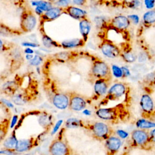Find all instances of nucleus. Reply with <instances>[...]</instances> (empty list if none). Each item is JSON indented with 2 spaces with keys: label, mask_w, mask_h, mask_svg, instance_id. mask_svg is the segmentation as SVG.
<instances>
[{
  "label": "nucleus",
  "mask_w": 155,
  "mask_h": 155,
  "mask_svg": "<svg viewBox=\"0 0 155 155\" xmlns=\"http://www.w3.org/2000/svg\"><path fill=\"white\" fill-rule=\"evenodd\" d=\"M90 76L96 81L98 79L111 80L112 78L111 70L109 65L99 59L94 61L90 70Z\"/></svg>",
  "instance_id": "1"
},
{
  "label": "nucleus",
  "mask_w": 155,
  "mask_h": 155,
  "mask_svg": "<svg viewBox=\"0 0 155 155\" xmlns=\"http://www.w3.org/2000/svg\"><path fill=\"white\" fill-rule=\"evenodd\" d=\"M91 133L92 136L99 140H106L111 136L113 130L107 124L102 122H96L88 124L86 127Z\"/></svg>",
  "instance_id": "2"
},
{
  "label": "nucleus",
  "mask_w": 155,
  "mask_h": 155,
  "mask_svg": "<svg viewBox=\"0 0 155 155\" xmlns=\"http://www.w3.org/2000/svg\"><path fill=\"white\" fill-rule=\"evenodd\" d=\"M51 155H70V148L67 143L61 138L53 140L49 147Z\"/></svg>",
  "instance_id": "3"
},
{
  "label": "nucleus",
  "mask_w": 155,
  "mask_h": 155,
  "mask_svg": "<svg viewBox=\"0 0 155 155\" xmlns=\"http://www.w3.org/2000/svg\"><path fill=\"white\" fill-rule=\"evenodd\" d=\"M37 20L35 15L31 11L23 13L21 19V29L25 33L30 32L36 27Z\"/></svg>",
  "instance_id": "4"
},
{
  "label": "nucleus",
  "mask_w": 155,
  "mask_h": 155,
  "mask_svg": "<svg viewBox=\"0 0 155 155\" xmlns=\"http://www.w3.org/2000/svg\"><path fill=\"white\" fill-rule=\"evenodd\" d=\"M120 108L119 105L109 108H101L96 111V114L103 120L114 121L118 119Z\"/></svg>",
  "instance_id": "5"
},
{
  "label": "nucleus",
  "mask_w": 155,
  "mask_h": 155,
  "mask_svg": "<svg viewBox=\"0 0 155 155\" xmlns=\"http://www.w3.org/2000/svg\"><path fill=\"white\" fill-rule=\"evenodd\" d=\"M100 49L102 54L109 58H115L121 55L119 48L115 44L107 40L101 43Z\"/></svg>",
  "instance_id": "6"
},
{
  "label": "nucleus",
  "mask_w": 155,
  "mask_h": 155,
  "mask_svg": "<svg viewBox=\"0 0 155 155\" xmlns=\"http://www.w3.org/2000/svg\"><path fill=\"white\" fill-rule=\"evenodd\" d=\"M125 91L126 87L124 84L120 82L116 83L108 89L105 99L107 101L118 99L125 93Z\"/></svg>",
  "instance_id": "7"
},
{
  "label": "nucleus",
  "mask_w": 155,
  "mask_h": 155,
  "mask_svg": "<svg viewBox=\"0 0 155 155\" xmlns=\"http://www.w3.org/2000/svg\"><path fill=\"white\" fill-rule=\"evenodd\" d=\"M130 24L128 17L124 15H117L114 17L110 22L109 26L120 32L126 30Z\"/></svg>",
  "instance_id": "8"
},
{
  "label": "nucleus",
  "mask_w": 155,
  "mask_h": 155,
  "mask_svg": "<svg viewBox=\"0 0 155 155\" xmlns=\"http://www.w3.org/2000/svg\"><path fill=\"white\" fill-rule=\"evenodd\" d=\"M69 97L70 102L68 107L71 110L80 111L85 108L87 102L85 99L80 94L72 93L70 94Z\"/></svg>",
  "instance_id": "9"
},
{
  "label": "nucleus",
  "mask_w": 155,
  "mask_h": 155,
  "mask_svg": "<svg viewBox=\"0 0 155 155\" xmlns=\"http://www.w3.org/2000/svg\"><path fill=\"white\" fill-rule=\"evenodd\" d=\"M37 142L38 141L36 137H30L28 139L18 140L15 150L17 153L27 151L36 145Z\"/></svg>",
  "instance_id": "10"
},
{
  "label": "nucleus",
  "mask_w": 155,
  "mask_h": 155,
  "mask_svg": "<svg viewBox=\"0 0 155 155\" xmlns=\"http://www.w3.org/2000/svg\"><path fill=\"white\" fill-rule=\"evenodd\" d=\"M64 13V8L58 6L53 7L45 12L44 14L40 16V18L43 22H50L58 18Z\"/></svg>",
  "instance_id": "11"
},
{
  "label": "nucleus",
  "mask_w": 155,
  "mask_h": 155,
  "mask_svg": "<svg viewBox=\"0 0 155 155\" xmlns=\"http://www.w3.org/2000/svg\"><path fill=\"white\" fill-rule=\"evenodd\" d=\"M121 145L122 142L120 139L114 136L111 135L105 140V147L107 152L110 155L115 154L119 150Z\"/></svg>",
  "instance_id": "12"
},
{
  "label": "nucleus",
  "mask_w": 155,
  "mask_h": 155,
  "mask_svg": "<svg viewBox=\"0 0 155 155\" xmlns=\"http://www.w3.org/2000/svg\"><path fill=\"white\" fill-rule=\"evenodd\" d=\"M70 97L64 93H56L52 98V103L54 107L60 110H64L69 106Z\"/></svg>",
  "instance_id": "13"
},
{
  "label": "nucleus",
  "mask_w": 155,
  "mask_h": 155,
  "mask_svg": "<svg viewBox=\"0 0 155 155\" xmlns=\"http://www.w3.org/2000/svg\"><path fill=\"white\" fill-rule=\"evenodd\" d=\"M64 12L72 18L77 20L81 21L87 18V12L84 10H82L78 7L68 5L64 8Z\"/></svg>",
  "instance_id": "14"
},
{
  "label": "nucleus",
  "mask_w": 155,
  "mask_h": 155,
  "mask_svg": "<svg viewBox=\"0 0 155 155\" xmlns=\"http://www.w3.org/2000/svg\"><path fill=\"white\" fill-rule=\"evenodd\" d=\"M131 138L136 145L143 146L146 145L149 140L148 133L143 130H135L131 133Z\"/></svg>",
  "instance_id": "15"
},
{
  "label": "nucleus",
  "mask_w": 155,
  "mask_h": 155,
  "mask_svg": "<svg viewBox=\"0 0 155 155\" xmlns=\"http://www.w3.org/2000/svg\"><path fill=\"white\" fill-rule=\"evenodd\" d=\"M110 80L98 79L95 81L94 85V91L97 96L101 97L107 94Z\"/></svg>",
  "instance_id": "16"
},
{
  "label": "nucleus",
  "mask_w": 155,
  "mask_h": 155,
  "mask_svg": "<svg viewBox=\"0 0 155 155\" xmlns=\"http://www.w3.org/2000/svg\"><path fill=\"white\" fill-rule=\"evenodd\" d=\"M85 42L83 39L73 38L63 41L61 43V45L64 48L70 49L82 47L85 44Z\"/></svg>",
  "instance_id": "17"
},
{
  "label": "nucleus",
  "mask_w": 155,
  "mask_h": 155,
  "mask_svg": "<svg viewBox=\"0 0 155 155\" xmlns=\"http://www.w3.org/2000/svg\"><path fill=\"white\" fill-rule=\"evenodd\" d=\"M91 22L86 18L80 21L79 22V31L82 36V39L85 42L87 41L88 36L91 31Z\"/></svg>",
  "instance_id": "18"
},
{
  "label": "nucleus",
  "mask_w": 155,
  "mask_h": 155,
  "mask_svg": "<svg viewBox=\"0 0 155 155\" xmlns=\"http://www.w3.org/2000/svg\"><path fill=\"white\" fill-rule=\"evenodd\" d=\"M140 105L142 109L145 112H150L153 108V102L148 94H143L141 97Z\"/></svg>",
  "instance_id": "19"
},
{
  "label": "nucleus",
  "mask_w": 155,
  "mask_h": 155,
  "mask_svg": "<svg viewBox=\"0 0 155 155\" xmlns=\"http://www.w3.org/2000/svg\"><path fill=\"white\" fill-rule=\"evenodd\" d=\"M18 139L16 137L15 133H13L12 134L10 137L5 139L4 141L3 145L5 147V149H9V150H15V147L16 146Z\"/></svg>",
  "instance_id": "20"
},
{
  "label": "nucleus",
  "mask_w": 155,
  "mask_h": 155,
  "mask_svg": "<svg viewBox=\"0 0 155 155\" xmlns=\"http://www.w3.org/2000/svg\"><path fill=\"white\" fill-rule=\"evenodd\" d=\"M65 125L67 128H76L81 127H85L82 120L77 118H68L65 123Z\"/></svg>",
  "instance_id": "21"
},
{
  "label": "nucleus",
  "mask_w": 155,
  "mask_h": 155,
  "mask_svg": "<svg viewBox=\"0 0 155 155\" xmlns=\"http://www.w3.org/2000/svg\"><path fill=\"white\" fill-rule=\"evenodd\" d=\"M31 5L33 6L38 7L44 12L50 9L52 7V4L49 1H46L44 0H36L31 1Z\"/></svg>",
  "instance_id": "22"
},
{
  "label": "nucleus",
  "mask_w": 155,
  "mask_h": 155,
  "mask_svg": "<svg viewBox=\"0 0 155 155\" xmlns=\"http://www.w3.org/2000/svg\"><path fill=\"white\" fill-rule=\"evenodd\" d=\"M39 124L44 128H49L52 124L51 116L48 114H42L38 119Z\"/></svg>",
  "instance_id": "23"
},
{
  "label": "nucleus",
  "mask_w": 155,
  "mask_h": 155,
  "mask_svg": "<svg viewBox=\"0 0 155 155\" xmlns=\"http://www.w3.org/2000/svg\"><path fill=\"white\" fill-rule=\"evenodd\" d=\"M42 42L43 45L48 48L53 47H56V46H61L60 45H58L55 41H54L50 37H49L48 35L45 34H43L42 37Z\"/></svg>",
  "instance_id": "24"
},
{
  "label": "nucleus",
  "mask_w": 155,
  "mask_h": 155,
  "mask_svg": "<svg viewBox=\"0 0 155 155\" xmlns=\"http://www.w3.org/2000/svg\"><path fill=\"white\" fill-rule=\"evenodd\" d=\"M143 21L146 24H151L155 22V10L146 12L143 17Z\"/></svg>",
  "instance_id": "25"
},
{
  "label": "nucleus",
  "mask_w": 155,
  "mask_h": 155,
  "mask_svg": "<svg viewBox=\"0 0 155 155\" xmlns=\"http://www.w3.org/2000/svg\"><path fill=\"white\" fill-rule=\"evenodd\" d=\"M136 126L141 129L155 128V123L145 119H139L136 122Z\"/></svg>",
  "instance_id": "26"
},
{
  "label": "nucleus",
  "mask_w": 155,
  "mask_h": 155,
  "mask_svg": "<svg viewBox=\"0 0 155 155\" xmlns=\"http://www.w3.org/2000/svg\"><path fill=\"white\" fill-rule=\"evenodd\" d=\"M123 59L127 62H133L136 60V56L130 51H126L121 54Z\"/></svg>",
  "instance_id": "27"
},
{
  "label": "nucleus",
  "mask_w": 155,
  "mask_h": 155,
  "mask_svg": "<svg viewBox=\"0 0 155 155\" xmlns=\"http://www.w3.org/2000/svg\"><path fill=\"white\" fill-rule=\"evenodd\" d=\"M124 5L129 8H136L140 5L139 0H123Z\"/></svg>",
  "instance_id": "28"
},
{
  "label": "nucleus",
  "mask_w": 155,
  "mask_h": 155,
  "mask_svg": "<svg viewBox=\"0 0 155 155\" xmlns=\"http://www.w3.org/2000/svg\"><path fill=\"white\" fill-rule=\"evenodd\" d=\"M111 71H112L113 74L116 78H122V76H124L122 68L119 67V66H117L116 65H112Z\"/></svg>",
  "instance_id": "29"
},
{
  "label": "nucleus",
  "mask_w": 155,
  "mask_h": 155,
  "mask_svg": "<svg viewBox=\"0 0 155 155\" xmlns=\"http://www.w3.org/2000/svg\"><path fill=\"white\" fill-rule=\"evenodd\" d=\"M42 62V58L38 54H36L34 56L33 58L29 61V63L30 65L33 66H38L41 64Z\"/></svg>",
  "instance_id": "30"
},
{
  "label": "nucleus",
  "mask_w": 155,
  "mask_h": 155,
  "mask_svg": "<svg viewBox=\"0 0 155 155\" xmlns=\"http://www.w3.org/2000/svg\"><path fill=\"white\" fill-rule=\"evenodd\" d=\"M58 59L61 61H66L69 58V53L68 52H61L58 53L56 55Z\"/></svg>",
  "instance_id": "31"
},
{
  "label": "nucleus",
  "mask_w": 155,
  "mask_h": 155,
  "mask_svg": "<svg viewBox=\"0 0 155 155\" xmlns=\"http://www.w3.org/2000/svg\"><path fill=\"white\" fill-rule=\"evenodd\" d=\"M70 1L71 0H58L56 2V4L57 6L64 8L69 5Z\"/></svg>",
  "instance_id": "32"
},
{
  "label": "nucleus",
  "mask_w": 155,
  "mask_h": 155,
  "mask_svg": "<svg viewBox=\"0 0 155 155\" xmlns=\"http://www.w3.org/2000/svg\"><path fill=\"white\" fill-rule=\"evenodd\" d=\"M22 45L26 47H33L36 48L39 46V45L35 42H22Z\"/></svg>",
  "instance_id": "33"
},
{
  "label": "nucleus",
  "mask_w": 155,
  "mask_h": 155,
  "mask_svg": "<svg viewBox=\"0 0 155 155\" xmlns=\"http://www.w3.org/2000/svg\"><path fill=\"white\" fill-rule=\"evenodd\" d=\"M130 21H132L134 24H137L139 21V18L136 15H131L127 16Z\"/></svg>",
  "instance_id": "34"
},
{
  "label": "nucleus",
  "mask_w": 155,
  "mask_h": 155,
  "mask_svg": "<svg viewBox=\"0 0 155 155\" xmlns=\"http://www.w3.org/2000/svg\"><path fill=\"white\" fill-rule=\"evenodd\" d=\"M63 123V120H59L55 124L54 127L53 128V130L51 131V134H54L55 133H56L58 131V130H59V128H60L61 125H62V124Z\"/></svg>",
  "instance_id": "35"
},
{
  "label": "nucleus",
  "mask_w": 155,
  "mask_h": 155,
  "mask_svg": "<svg viewBox=\"0 0 155 155\" xmlns=\"http://www.w3.org/2000/svg\"><path fill=\"white\" fill-rule=\"evenodd\" d=\"M117 133V134L119 136V137L120 138H122V139H125L128 137V133L124 130H119L116 131Z\"/></svg>",
  "instance_id": "36"
},
{
  "label": "nucleus",
  "mask_w": 155,
  "mask_h": 155,
  "mask_svg": "<svg viewBox=\"0 0 155 155\" xmlns=\"http://www.w3.org/2000/svg\"><path fill=\"white\" fill-rule=\"evenodd\" d=\"M155 0H145V4L148 8H151L154 5Z\"/></svg>",
  "instance_id": "37"
},
{
  "label": "nucleus",
  "mask_w": 155,
  "mask_h": 155,
  "mask_svg": "<svg viewBox=\"0 0 155 155\" xmlns=\"http://www.w3.org/2000/svg\"><path fill=\"white\" fill-rule=\"evenodd\" d=\"M86 1H87V0H73V4L78 6L84 5L85 4V3L86 2Z\"/></svg>",
  "instance_id": "38"
},
{
  "label": "nucleus",
  "mask_w": 155,
  "mask_h": 155,
  "mask_svg": "<svg viewBox=\"0 0 155 155\" xmlns=\"http://www.w3.org/2000/svg\"><path fill=\"white\" fill-rule=\"evenodd\" d=\"M121 68H122V69L124 76L127 77V76H130V70H128V68H127V67H121Z\"/></svg>",
  "instance_id": "39"
},
{
  "label": "nucleus",
  "mask_w": 155,
  "mask_h": 155,
  "mask_svg": "<svg viewBox=\"0 0 155 155\" xmlns=\"http://www.w3.org/2000/svg\"><path fill=\"white\" fill-rule=\"evenodd\" d=\"M1 101L4 104H5V105H7V107H10V108H13V105L8 100H6V99H1Z\"/></svg>",
  "instance_id": "40"
},
{
  "label": "nucleus",
  "mask_w": 155,
  "mask_h": 155,
  "mask_svg": "<svg viewBox=\"0 0 155 155\" xmlns=\"http://www.w3.org/2000/svg\"><path fill=\"white\" fill-rule=\"evenodd\" d=\"M35 13L38 15H39V16H41V15H42L43 14H44V12L43 11V10H42L39 7H35Z\"/></svg>",
  "instance_id": "41"
},
{
  "label": "nucleus",
  "mask_w": 155,
  "mask_h": 155,
  "mask_svg": "<svg viewBox=\"0 0 155 155\" xmlns=\"http://www.w3.org/2000/svg\"><path fill=\"white\" fill-rule=\"evenodd\" d=\"M17 120H18V116L15 115L13 117L12 120V122H11V124H10V128H12L15 125V124H16Z\"/></svg>",
  "instance_id": "42"
},
{
  "label": "nucleus",
  "mask_w": 155,
  "mask_h": 155,
  "mask_svg": "<svg viewBox=\"0 0 155 155\" xmlns=\"http://www.w3.org/2000/svg\"><path fill=\"white\" fill-rule=\"evenodd\" d=\"M24 53L25 54H33L34 53V50L30 47H27L24 50Z\"/></svg>",
  "instance_id": "43"
},
{
  "label": "nucleus",
  "mask_w": 155,
  "mask_h": 155,
  "mask_svg": "<svg viewBox=\"0 0 155 155\" xmlns=\"http://www.w3.org/2000/svg\"><path fill=\"white\" fill-rule=\"evenodd\" d=\"M150 139L153 142H155V129H153L151 131V138H150Z\"/></svg>",
  "instance_id": "44"
},
{
  "label": "nucleus",
  "mask_w": 155,
  "mask_h": 155,
  "mask_svg": "<svg viewBox=\"0 0 155 155\" xmlns=\"http://www.w3.org/2000/svg\"><path fill=\"white\" fill-rule=\"evenodd\" d=\"M33 57H34V55L33 54H26V55H25L26 59L29 61L30 60H31L33 58Z\"/></svg>",
  "instance_id": "45"
},
{
  "label": "nucleus",
  "mask_w": 155,
  "mask_h": 155,
  "mask_svg": "<svg viewBox=\"0 0 155 155\" xmlns=\"http://www.w3.org/2000/svg\"><path fill=\"white\" fill-rule=\"evenodd\" d=\"M83 113L86 114V115H90V111L88 110H85Z\"/></svg>",
  "instance_id": "46"
}]
</instances>
